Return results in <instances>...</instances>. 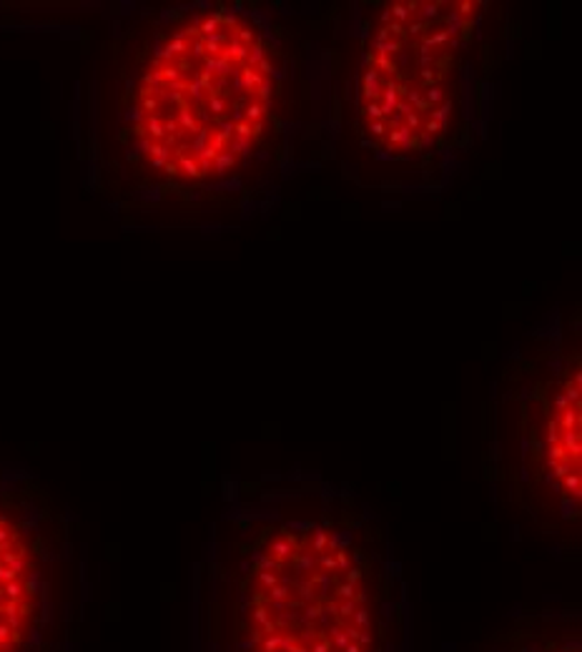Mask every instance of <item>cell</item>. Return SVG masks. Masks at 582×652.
Instances as JSON below:
<instances>
[{"mask_svg": "<svg viewBox=\"0 0 582 652\" xmlns=\"http://www.w3.org/2000/svg\"><path fill=\"white\" fill-rule=\"evenodd\" d=\"M327 50L299 15L206 0L141 15L111 46L98 156L141 206L236 211L276 191L331 108Z\"/></svg>", "mask_w": 582, "mask_h": 652, "instance_id": "obj_1", "label": "cell"}, {"mask_svg": "<svg viewBox=\"0 0 582 652\" xmlns=\"http://www.w3.org/2000/svg\"><path fill=\"white\" fill-rule=\"evenodd\" d=\"M203 652H409V597L374 509L314 472L233 482L211 529Z\"/></svg>", "mask_w": 582, "mask_h": 652, "instance_id": "obj_2", "label": "cell"}, {"mask_svg": "<svg viewBox=\"0 0 582 652\" xmlns=\"http://www.w3.org/2000/svg\"><path fill=\"white\" fill-rule=\"evenodd\" d=\"M487 3L397 0L361 25L354 130L381 163L432 171L472 143L489 71Z\"/></svg>", "mask_w": 582, "mask_h": 652, "instance_id": "obj_3", "label": "cell"}, {"mask_svg": "<svg viewBox=\"0 0 582 652\" xmlns=\"http://www.w3.org/2000/svg\"><path fill=\"white\" fill-rule=\"evenodd\" d=\"M580 344L570 334H552L512 372L505 404L509 422L500 424V454H512L502 472L512 476V494L547 532L580 519Z\"/></svg>", "mask_w": 582, "mask_h": 652, "instance_id": "obj_4", "label": "cell"}, {"mask_svg": "<svg viewBox=\"0 0 582 652\" xmlns=\"http://www.w3.org/2000/svg\"><path fill=\"white\" fill-rule=\"evenodd\" d=\"M474 652H582L580 620L572 612H527L487 635Z\"/></svg>", "mask_w": 582, "mask_h": 652, "instance_id": "obj_5", "label": "cell"}]
</instances>
